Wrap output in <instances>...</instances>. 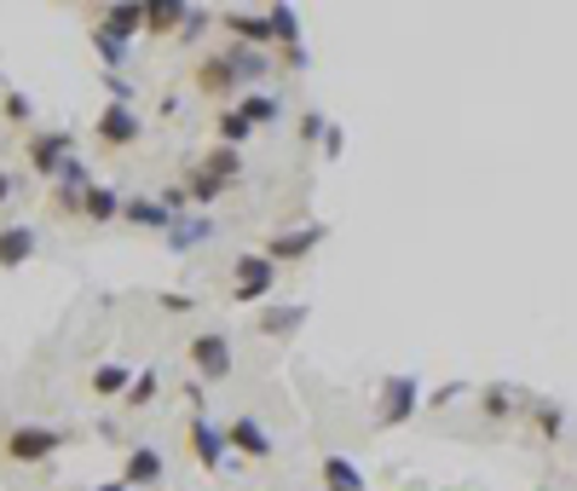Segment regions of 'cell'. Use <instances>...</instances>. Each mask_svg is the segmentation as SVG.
I'll return each instance as SVG.
<instances>
[{
    "label": "cell",
    "instance_id": "3",
    "mask_svg": "<svg viewBox=\"0 0 577 491\" xmlns=\"http://www.w3.org/2000/svg\"><path fill=\"white\" fill-rule=\"evenodd\" d=\"M416 405H422V376H410V371L381 376V387H376V428L393 434V428L416 422Z\"/></svg>",
    "mask_w": 577,
    "mask_h": 491
},
{
    "label": "cell",
    "instance_id": "19",
    "mask_svg": "<svg viewBox=\"0 0 577 491\" xmlns=\"http://www.w3.org/2000/svg\"><path fill=\"white\" fill-rule=\"evenodd\" d=\"M121 209H128V197H121L116 186H105V179L81 197V220H87V226H110V220H121Z\"/></svg>",
    "mask_w": 577,
    "mask_h": 491
},
{
    "label": "cell",
    "instance_id": "22",
    "mask_svg": "<svg viewBox=\"0 0 577 491\" xmlns=\"http://www.w3.org/2000/svg\"><path fill=\"white\" fill-rule=\"evenodd\" d=\"M306 318H313V306H306V301H295V306H278V313H260V336H278V341H288V336H295Z\"/></svg>",
    "mask_w": 577,
    "mask_h": 491
},
{
    "label": "cell",
    "instance_id": "20",
    "mask_svg": "<svg viewBox=\"0 0 577 491\" xmlns=\"http://www.w3.org/2000/svg\"><path fill=\"white\" fill-rule=\"evenodd\" d=\"M237 110L249 116V128H272V121H283V93H272V87H249L237 98Z\"/></svg>",
    "mask_w": 577,
    "mask_h": 491
},
{
    "label": "cell",
    "instance_id": "18",
    "mask_svg": "<svg viewBox=\"0 0 577 491\" xmlns=\"http://www.w3.org/2000/svg\"><path fill=\"white\" fill-rule=\"evenodd\" d=\"M225 65H232L237 75H243V87H260L266 75H278L283 65H272V52H255V47H232L225 40Z\"/></svg>",
    "mask_w": 577,
    "mask_h": 491
},
{
    "label": "cell",
    "instance_id": "15",
    "mask_svg": "<svg viewBox=\"0 0 577 491\" xmlns=\"http://www.w3.org/2000/svg\"><path fill=\"white\" fill-rule=\"evenodd\" d=\"M40 249V232L30 220H0V272H17V266H30Z\"/></svg>",
    "mask_w": 577,
    "mask_h": 491
},
{
    "label": "cell",
    "instance_id": "9",
    "mask_svg": "<svg viewBox=\"0 0 577 491\" xmlns=\"http://www.w3.org/2000/svg\"><path fill=\"white\" fill-rule=\"evenodd\" d=\"M323 243H329V226H323V220H306V226H288V232L266 237V260L295 266V260H306V255H318Z\"/></svg>",
    "mask_w": 577,
    "mask_h": 491
},
{
    "label": "cell",
    "instance_id": "29",
    "mask_svg": "<svg viewBox=\"0 0 577 491\" xmlns=\"http://www.w3.org/2000/svg\"><path fill=\"white\" fill-rule=\"evenodd\" d=\"M272 12V30H278V47L288 52V47H301V17H295V7H266Z\"/></svg>",
    "mask_w": 577,
    "mask_h": 491
},
{
    "label": "cell",
    "instance_id": "6",
    "mask_svg": "<svg viewBox=\"0 0 577 491\" xmlns=\"http://www.w3.org/2000/svg\"><path fill=\"white\" fill-rule=\"evenodd\" d=\"M70 156H75V133L70 128H35L24 139V162H30L35 179H52V186H58V174H64Z\"/></svg>",
    "mask_w": 577,
    "mask_h": 491
},
{
    "label": "cell",
    "instance_id": "12",
    "mask_svg": "<svg viewBox=\"0 0 577 491\" xmlns=\"http://www.w3.org/2000/svg\"><path fill=\"white\" fill-rule=\"evenodd\" d=\"M191 81H197V93H202V98H232V105H237L243 93H249V87H243V75L225 65V52L202 58V65L191 70Z\"/></svg>",
    "mask_w": 577,
    "mask_h": 491
},
{
    "label": "cell",
    "instance_id": "27",
    "mask_svg": "<svg viewBox=\"0 0 577 491\" xmlns=\"http://www.w3.org/2000/svg\"><path fill=\"white\" fill-rule=\"evenodd\" d=\"M531 428H538L543 445H554V440L566 434V411H561L554 399H531Z\"/></svg>",
    "mask_w": 577,
    "mask_h": 491
},
{
    "label": "cell",
    "instance_id": "35",
    "mask_svg": "<svg viewBox=\"0 0 577 491\" xmlns=\"http://www.w3.org/2000/svg\"><path fill=\"white\" fill-rule=\"evenodd\" d=\"M283 70L306 75V70H313V52H306V47H288V52H283Z\"/></svg>",
    "mask_w": 577,
    "mask_h": 491
},
{
    "label": "cell",
    "instance_id": "39",
    "mask_svg": "<svg viewBox=\"0 0 577 491\" xmlns=\"http://www.w3.org/2000/svg\"><path fill=\"white\" fill-rule=\"evenodd\" d=\"M323 491H329V486H323Z\"/></svg>",
    "mask_w": 577,
    "mask_h": 491
},
{
    "label": "cell",
    "instance_id": "30",
    "mask_svg": "<svg viewBox=\"0 0 577 491\" xmlns=\"http://www.w3.org/2000/svg\"><path fill=\"white\" fill-rule=\"evenodd\" d=\"M151 399H156V371H139L133 387H128V399H121V411H144Z\"/></svg>",
    "mask_w": 577,
    "mask_h": 491
},
{
    "label": "cell",
    "instance_id": "21",
    "mask_svg": "<svg viewBox=\"0 0 577 491\" xmlns=\"http://www.w3.org/2000/svg\"><path fill=\"white\" fill-rule=\"evenodd\" d=\"M87 387H93V399H128V387H133V371L128 364H93V376H87Z\"/></svg>",
    "mask_w": 577,
    "mask_h": 491
},
{
    "label": "cell",
    "instance_id": "13",
    "mask_svg": "<svg viewBox=\"0 0 577 491\" xmlns=\"http://www.w3.org/2000/svg\"><path fill=\"white\" fill-rule=\"evenodd\" d=\"M225 440H232V452L249 457V463H266V457L278 452L272 428H266L260 417H232V422H225Z\"/></svg>",
    "mask_w": 577,
    "mask_h": 491
},
{
    "label": "cell",
    "instance_id": "25",
    "mask_svg": "<svg viewBox=\"0 0 577 491\" xmlns=\"http://www.w3.org/2000/svg\"><path fill=\"white\" fill-rule=\"evenodd\" d=\"M255 128H249V116H243L237 105H225L220 116H214V145H232V151H243V139H249Z\"/></svg>",
    "mask_w": 577,
    "mask_h": 491
},
{
    "label": "cell",
    "instance_id": "31",
    "mask_svg": "<svg viewBox=\"0 0 577 491\" xmlns=\"http://www.w3.org/2000/svg\"><path fill=\"white\" fill-rule=\"evenodd\" d=\"M0 116H7L12 128H30V121H35V105H30V93H7V98H0Z\"/></svg>",
    "mask_w": 577,
    "mask_h": 491
},
{
    "label": "cell",
    "instance_id": "34",
    "mask_svg": "<svg viewBox=\"0 0 577 491\" xmlns=\"http://www.w3.org/2000/svg\"><path fill=\"white\" fill-rule=\"evenodd\" d=\"M156 301H162V313H197V295L191 290H185V295L179 290H162Z\"/></svg>",
    "mask_w": 577,
    "mask_h": 491
},
{
    "label": "cell",
    "instance_id": "24",
    "mask_svg": "<svg viewBox=\"0 0 577 491\" xmlns=\"http://www.w3.org/2000/svg\"><path fill=\"white\" fill-rule=\"evenodd\" d=\"M323 486L329 491H369V480L358 475V463H346L341 452H323Z\"/></svg>",
    "mask_w": 577,
    "mask_h": 491
},
{
    "label": "cell",
    "instance_id": "1",
    "mask_svg": "<svg viewBox=\"0 0 577 491\" xmlns=\"http://www.w3.org/2000/svg\"><path fill=\"white\" fill-rule=\"evenodd\" d=\"M58 452H64V428H52V422H17L0 434V463H12V468H40Z\"/></svg>",
    "mask_w": 577,
    "mask_h": 491
},
{
    "label": "cell",
    "instance_id": "17",
    "mask_svg": "<svg viewBox=\"0 0 577 491\" xmlns=\"http://www.w3.org/2000/svg\"><path fill=\"white\" fill-rule=\"evenodd\" d=\"M121 220H128V226H139V232H156V237H168V232L179 226V214H174L162 197H128Z\"/></svg>",
    "mask_w": 577,
    "mask_h": 491
},
{
    "label": "cell",
    "instance_id": "5",
    "mask_svg": "<svg viewBox=\"0 0 577 491\" xmlns=\"http://www.w3.org/2000/svg\"><path fill=\"white\" fill-rule=\"evenodd\" d=\"M185 364L197 371V382L209 387V382H232L237 371V353H232V336H220V330H202L185 341Z\"/></svg>",
    "mask_w": 577,
    "mask_h": 491
},
{
    "label": "cell",
    "instance_id": "28",
    "mask_svg": "<svg viewBox=\"0 0 577 491\" xmlns=\"http://www.w3.org/2000/svg\"><path fill=\"white\" fill-rule=\"evenodd\" d=\"M87 40H93L98 65H105L110 75H128V40H116V35H105V30H87Z\"/></svg>",
    "mask_w": 577,
    "mask_h": 491
},
{
    "label": "cell",
    "instance_id": "2",
    "mask_svg": "<svg viewBox=\"0 0 577 491\" xmlns=\"http://www.w3.org/2000/svg\"><path fill=\"white\" fill-rule=\"evenodd\" d=\"M237 179H243V151H232V145H214L209 156L197 162V168H185V179H179V186H185V197H191V202H220L225 191L237 186Z\"/></svg>",
    "mask_w": 577,
    "mask_h": 491
},
{
    "label": "cell",
    "instance_id": "16",
    "mask_svg": "<svg viewBox=\"0 0 577 491\" xmlns=\"http://www.w3.org/2000/svg\"><path fill=\"white\" fill-rule=\"evenodd\" d=\"M93 30H105V35H116V40L133 47V40L144 35V0H110V7H98Z\"/></svg>",
    "mask_w": 577,
    "mask_h": 491
},
{
    "label": "cell",
    "instance_id": "23",
    "mask_svg": "<svg viewBox=\"0 0 577 491\" xmlns=\"http://www.w3.org/2000/svg\"><path fill=\"white\" fill-rule=\"evenodd\" d=\"M214 237V220L209 214H185L179 226L168 232V249H179V255H191V249H202V243Z\"/></svg>",
    "mask_w": 577,
    "mask_h": 491
},
{
    "label": "cell",
    "instance_id": "33",
    "mask_svg": "<svg viewBox=\"0 0 577 491\" xmlns=\"http://www.w3.org/2000/svg\"><path fill=\"white\" fill-rule=\"evenodd\" d=\"M329 128H335V121H329L323 110H301V139H306V145H318V139H329Z\"/></svg>",
    "mask_w": 577,
    "mask_h": 491
},
{
    "label": "cell",
    "instance_id": "10",
    "mask_svg": "<svg viewBox=\"0 0 577 491\" xmlns=\"http://www.w3.org/2000/svg\"><path fill=\"white\" fill-rule=\"evenodd\" d=\"M220 30H225V40H232V47H255V52L278 47L272 12H243V7H232V12H220Z\"/></svg>",
    "mask_w": 577,
    "mask_h": 491
},
{
    "label": "cell",
    "instance_id": "8",
    "mask_svg": "<svg viewBox=\"0 0 577 491\" xmlns=\"http://www.w3.org/2000/svg\"><path fill=\"white\" fill-rule=\"evenodd\" d=\"M93 139L105 151H133L139 139H144V116H139V105H105L93 116Z\"/></svg>",
    "mask_w": 577,
    "mask_h": 491
},
{
    "label": "cell",
    "instance_id": "11",
    "mask_svg": "<svg viewBox=\"0 0 577 491\" xmlns=\"http://www.w3.org/2000/svg\"><path fill=\"white\" fill-rule=\"evenodd\" d=\"M162 475H168V457L156 452V445H128V457H121V486L128 491H151V486H162Z\"/></svg>",
    "mask_w": 577,
    "mask_h": 491
},
{
    "label": "cell",
    "instance_id": "7",
    "mask_svg": "<svg viewBox=\"0 0 577 491\" xmlns=\"http://www.w3.org/2000/svg\"><path fill=\"white\" fill-rule=\"evenodd\" d=\"M185 445H191V457L202 475H220L225 457H232V440H225V422H214L209 411H191V422H185Z\"/></svg>",
    "mask_w": 577,
    "mask_h": 491
},
{
    "label": "cell",
    "instance_id": "32",
    "mask_svg": "<svg viewBox=\"0 0 577 491\" xmlns=\"http://www.w3.org/2000/svg\"><path fill=\"white\" fill-rule=\"evenodd\" d=\"M98 81H105V93H110V105H139V87H133V81L128 75H98Z\"/></svg>",
    "mask_w": 577,
    "mask_h": 491
},
{
    "label": "cell",
    "instance_id": "36",
    "mask_svg": "<svg viewBox=\"0 0 577 491\" xmlns=\"http://www.w3.org/2000/svg\"><path fill=\"white\" fill-rule=\"evenodd\" d=\"M450 399H468V387H462V382H445V387H439V394H433L427 405L439 411V405H450Z\"/></svg>",
    "mask_w": 577,
    "mask_h": 491
},
{
    "label": "cell",
    "instance_id": "14",
    "mask_svg": "<svg viewBox=\"0 0 577 491\" xmlns=\"http://www.w3.org/2000/svg\"><path fill=\"white\" fill-rule=\"evenodd\" d=\"M526 411H531L526 387H514V382H485L480 387V417L485 422H514V417H526Z\"/></svg>",
    "mask_w": 577,
    "mask_h": 491
},
{
    "label": "cell",
    "instance_id": "4",
    "mask_svg": "<svg viewBox=\"0 0 577 491\" xmlns=\"http://www.w3.org/2000/svg\"><path fill=\"white\" fill-rule=\"evenodd\" d=\"M278 260H266V249L232 255V306H260L266 295H278Z\"/></svg>",
    "mask_w": 577,
    "mask_h": 491
},
{
    "label": "cell",
    "instance_id": "37",
    "mask_svg": "<svg viewBox=\"0 0 577 491\" xmlns=\"http://www.w3.org/2000/svg\"><path fill=\"white\" fill-rule=\"evenodd\" d=\"M12 197H17V174H12V168H0V209H7Z\"/></svg>",
    "mask_w": 577,
    "mask_h": 491
},
{
    "label": "cell",
    "instance_id": "26",
    "mask_svg": "<svg viewBox=\"0 0 577 491\" xmlns=\"http://www.w3.org/2000/svg\"><path fill=\"white\" fill-rule=\"evenodd\" d=\"M144 35H185V7H179V0L144 7Z\"/></svg>",
    "mask_w": 577,
    "mask_h": 491
},
{
    "label": "cell",
    "instance_id": "38",
    "mask_svg": "<svg viewBox=\"0 0 577 491\" xmlns=\"http://www.w3.org/2000/svg\"><path fill=\"white\" fill-rule=\"evenodd\" d=\"M87 491H128V486H121V480H110V486H87Z\"/></svg>",
    "mask_w": 577,
    "mask_h": 491
}]
</instances>
